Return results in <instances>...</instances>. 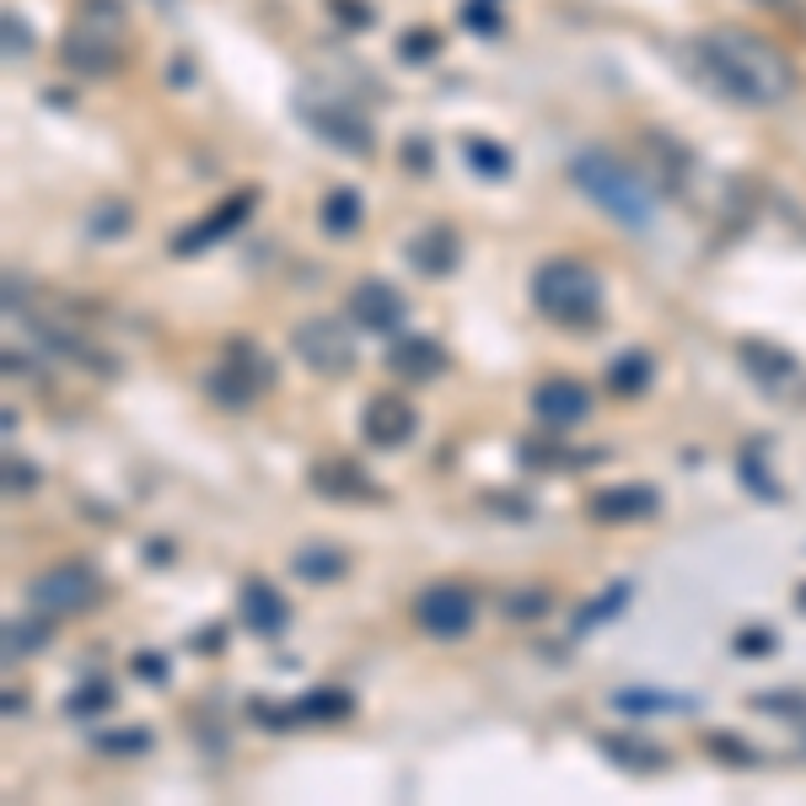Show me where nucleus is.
Wrapping results in <instances>:
<instances>
[{"label":"nucleus","instance_id":"f257e3e1","mask_svg":"<svg viewBox=\"0 0 806 806\" xmlns=\"http://www.w3.org/2000/svg\"><path fill=\"white\" fill-rule=\"evenodd\" d=\"M683 54H688L694 71H700L715 92H726L732 103L769 108V103H785L790 86H796L790 60L774 49L769 38L742 33V28H710V33H700Z\"/></svg>","mask_w":806,"mask_h":806},{"label":"nucleus","instance_id":"f03ea898","mask_svg":"<svg viewBox=\"0 0 806 806\" xmlns=\"http://www.w3.org/2000/svg\"><path fill=\"white\" fill-rule=\"evenodd\" d=\"M570 177L581 183L586 200H596V211H608L619 226L645 232L656 221V194H651V183L634 173L624 156H613V151H575L570 156Z\"/></svg>","mask_w":806,"mask_h":806},{"label":"nucleus","instance_id":"7ed1b4c3","mask_svg":"<svg viewBox=\"0 0 806 806\" xmlns=\"http://www.w3.org/2000/svg\"><path fill=\"white\" fill-rule=\"evenodd\" d=\"M532 307L549 323L570 328V334H596V323H602V285H596V275L586 264L549 258L532 275Z\"/></svg>","mask_w":806,"mask_h":806},{"label":"nucleus","instance_id":"20e7f679","mask_svg":"<svg viewBox=\"0 0 806 806\" xmlns=\"http://www.w3.org/2000/svg\"><path fill=\"white\" fill-rule=\"evenodd\" d=\"M275 387V360L258 350V345H226V360H215L211 371H205V392H211L215 404H226V409H247V404H258L264 392Z\"/></svg>","mask_w":806,"mask_h":806},{"label":"nucleus","instance_id":"39448f33","mask_svg":"<svg viewBox=\"0 0 806 806\" xmlns=\"http://www.w3.org/2000/svg\"><path fill=\"white\" fill-rule=\"evenodd\" d=\"M296 113H302V124L313 130L323 145H334V151H345V156H371L377 151V130L366 124V113H355L345 103H328V98H296Z\"/></svg>","mask_w":806,"mask_h":806},{"label":"nucleus","instance_id":"423d86ee","mask_svg":"<svg viewBox=\"0 0 806 806\" xmlns=\"http://www.w3.org/2000/svg\"><path fill=\"white\" fill-rule=\"evenodd\" d=\"M290 350L302 355V366L317 377H345L355 371V334L334 317H307L290 328Z\"/></svg>","mask_w":806,"mask_h":806},{"label":"nucleus","instance_id":"0eeeda50","mask_svg":"<svg viewBox=\"0 0 806 806\" xmlns=\"http://www.w3.org/2000/svg\"><path fill=\"white\" fill-rule=\"evenodd\" d=\"M479 619V596L468 592L462 581H430L420 596H415V624H420L430 640H462Z\"/></svg>","mask_w":806,"mask_h":806},{"label":"nucleus","instance_id":"6e6552de","mask_svg":"<svg viewBox=\"0 0 806 806\" xmlns=\"http://www.w3.org/2000/svg\"><path fill=\"white\" fill-rule=\"evenodd\" d=\"M28 596H33V608L43 619H75V613H86L103 596V581L86 564H54V570L38 575Z\"/></svg>","mask_w":806,"mask_h":806},{"label":"nucleus","instance_id":"1a4fd4ad","mask_svg":"<svg viewBox=\"0 0 806 806\" xmlns=\"http://www.w3.org/2000/svg\"><path fill=\"white\" fill-rule=\"evenodd\" d=\"M253 205H258V188H237V194H226L221 205H215L205 221H194V226H183L173 237V258H188V253H205V247L226 243L237 226H243L247 215H253Z\"/></svg>","mask_w":806,"mask_h":806},{"label":"nucleus","instance_id":"9d476101","mask_svg":"<svg viewBox=\"0 0 806 806\" xmlns=\"http://www.w3.org/2000/svg\"><path fill=\"white\" fill-rule=\"evenodd\" d=\"M350 323L355 328H366V334H398L404 323H409V302H404V290L387 280H360L350 290Z\"/></svg>","mask_w":806,"mask_h":806},{"label":"nucleus","instance_id":"9b49d317","mask_svg":"<svg viewBox=\"0 0 806 806\" xmlns=\"http://www.w3.org/2000/svg\"><path fill=\"white\" fill-rule=\"evenodd\" d=\"M415 409H409V398H398V392H377V398H366V409H360V436H366V447H404V441H415Z\"/></svg>","mask_w":806,"mask_h":806},{"label":"nucleus","instance_id":"f8f14e48","mask_svg":"<svg viewBox=\"0 0 806 806\" xmlns=\"http://www.w3.org/2000/svg\"><path fill=\"white\" fill-rule=\"evenodd\" d=\"M60 60H65V71L98 81V75H119V65H124V43H113V38L71 22L65 38H60Z\"/></svg>","mask_w":806,"mask_h":806},{"label":"nucleus","instance_id":"ddd939ff","mask_svg":"<svg viewBox=\"0 0 806 806\" xmlns=\"http://www.w3.org/2000/svg\"><path fill=\"white\" fill-rule=\"evenodd\" d=\"M742 366H747V377L764 387V392H779V398H790L796 387H802V360L790 350H779L769 339H742Z\"/></svg>","mask_w":806,"mask_h":806},{"label":"nucleus","instance_id":"4468645a","mask_svg":"<svg viewBox=\"0 0 806 806\" xmlns=\"http://www.w3.org/2000/svg\"><path fill=\"white\" fill-rule=\"evenodd\" d=\"M532 415L549 425V430H570L592 415V392L570 377H549V382L532 387Z\"/></svg>","mask_w":806,"mask_h":806},{"label":"nucleus","instance_id":"2eb2a0df","mask_svg":"<svg viewBox=\"0 0 806 806\" xmlns=\"http://www.w3.org/2000/svg\"><path fill=\"white\" fill-rule=\"evenodd\" d=\"M313 490H323V500H339V506L382 500V490L366 479V468H355L350 457H323V462H313Z\"/></svg>","mask_w":806,"mask_h":806},{"label":"nucleus","instance_id":"dca6fc26","mask_svg":"<svg viewBox=\"0 0 806 806\" xmlns=\"http://www.w3.org/2000/svg\"><path fill=\"white\" fill-rule=\"evenodd\" d=\"M237 613H243V624L258 640H275V634L290 624V608H285V596L269 586V581H243V592H237Z\"/></svg>","mask_w":806,"mask_h":806},{"label":"nucleus","instance_id":"f3484780","mask_svg":"<svg viewBox=\"0 0 806 806\" xmlns=\"http://www.w3.org/2000/svg\"><path fill=\"white\" fill-rule=\"evenodd\" d=\"M656 506H662V494L651 484H619V490H596L586 500L592 522H645V517H656Z\"/></svg>","mask_w":806,"mask_h":806},{"label":"nucleus","instance_id":"a211bd4d","mask_svg":"<svg viewBox=\"0 0 806 806\" xmlns=\"http://www.w3.org/2000/svg\"><path fill=\"white\" fill-rule=\"evenodd\" d=\"M387 371L404 377V382H436V377L447 371V350H441L436 339H420V334L392 339V350H387Z\"/></svg>","mask_w":806,"mask_h":806},{"label":"nucleus","instance_id":"6ab92c4d","mask_svg":"<svg viewBox=\"0 0 806 806\" xmlns=\"http://www.w3.org/2000/svg\"><path fill=\"white\" fill-rule=\"evenodd\" d=\"M290 570H296L307 586H334V581H345V575H350V554H345L339 543H328V538H313V543H302V549H296Z\"/></svg>","mask_w":806,"mask_h":806},{"label":"nucleus","instance_id":"aec40b11","mask_svg":"<svg viewBox=\"0 0 806 806\" xmlns=\"http://www.w3.org/2000/svg\"><path fill=\"white\" fill-rule=\"evenodd\" d=\"M404 258H409L420 275H452L457 258H462V247H457L452 226H430V232H420V237H409Z\"/></svg>","mask_w":806,"mask_h":806},{"label":"nucleus","instance_id":"412c9836","mask_svg":"<svg viewBox=\"0 0 806 806\" xmlns=\"http://www.w3.org/2000/svg\"><path fill=\"white\" fill-rule=\"evenodd\" d=\"M596 747H602L619 769H634V774H656L666 764V747H656V742H640V736L602 732V736H596Z\"/></svg>","mask_w":806,"mask_h":806},{"label":"nucleus","instance_id":"4be33fe9","mask_svg":"<svg viewBox=\"0 0 806 806\" xmlns=\"http://www.w3.org/2000/svg\"><path fill=\"white\" fill-rule=\"evenodd\" d=\"M360 215H366V200H360L355 188H328L323 205H317V226H323L328 237H350L355 226H360Z\"/></svg>","mask_w":806,"mask_h":806},{"label":"nucleus","instance_id":"5701e85b","mask_svg":"<svg viewBox=\"0 0 806 806\" xmlns=\"http://www.w3.org/2000/svg\"><path fill=\"white\" fill-rule=\"evenodd\" d=\"M651 382H656V360H651L645 350L613 355V366H608V387H613L619 398H640Z\"/></svg>","mask_w":806,"mask_h":806},{"label":"nucleus","instance_id":"b1692460","mask_svg":"<svg viewBox=\"0 0 806 806\" xmlns=\"http://www.w3.org/2000/svg\"><path fill=\"white\" fill-rule=\"evenodd\" d=\"M613 710H624V715H688V710H700V700H688V694H656V688H619L613 694Z\"/></svg>","mask_w":806,"mask_h":806},{"label":"nucleus","instance_id":"393cba45","mask_svg":"<svg viewBox=\"0 0 806 806\" xmlns=\"http://www.w3.org/2000/svg\"><path fill=\"white\" fill-rule=\"evenodd\" d=\"M130 226H135V211H130V200H119V194H113V200H98L92 215H86V237H92V243H119Z\"/></svg>","mask_w":806,"mask_h":806},{"label":"nucleus","instance_id":"a878e982","mask_svg":"<svg viewBox=\"0 0 806 806\" xmlns=\"http://www.w3.org/2000/svg\"><path fill=\"white\" fill-rule=\"evenodd\" d=\"M75 22L92 28V33L113 38V43H130V17H124L119 0H81V6H75Z\"/></svg>","mask_w":806,"mask_h":806},{"label":"nucleus","instance_id":"bb28decb","mask_svg":"<svg viewBox=\"0 0 806 806\" xmlns=\"http://www.w3.org/2000/svg\"><path fill=\"white\" fill-rule=\"evenodd\" d=\"M113 704H119L113 683H103V677H86L81 688H71V694H65V715H75V721H92V715H108Z\"/></svg>","mask_w":806,"mask_h":806},{"label":"nucleus","instance_id":"cd10ccee","mask_svg":"<svg viewBox=\"0 0 806 806\" xmlns=\"http://www.w3.org/2000/svg\"><path fill=\"white\" fill-rule=\"evenodd\" d=\"M350 710H355V700L345 688H313V694L296 700V715H302V721H345Z\"/></svg>","mask_w":806,"mask_h":806},{"label":"nucleus","instance_id":"c85d7f7f","mask_svg":"<svg viewBox=\"0 0 806 806\" xmlns=\"http://www.w3.org/2000/svg\"><path fill=\"white\" fill-rule=\"evenodd\" d=\"M500 608H506V619H522V624H538L549 608H554V596L543 592V586H517V592L500 596Z\"/></svg>","mask_w":806,"mask_h":806},{"label":"nucleus","instance_id":"c756f323","mask_svg":"<svg viewBox=\"0 0 806 806\" xmlns=\"http://www.w3.org/2000/svg\"><path fill=\"white\" fill-rule=\"evenodd\" d=\"M462 151H468V167H473L479 177H506V173H511V156H506V145L468 135V141H462Z\"/></svg>","mask_w":806,"mask_h":806},{"label":"nucleus","instance_id":"7c9ffc66","mask_svg":"<svg viewBox=\"0 0 806 806\" xmlns=\"http://www.w3.org/2000/svg\"><path fill=\"white\" fill-rule=\"evenodd\" d=\"M92 747L108 753V758H141V753H151V732L145 726H119V732H103Z\"/></svg>","mask_w":806,"mask_h":806},{"label":"nucleus","instance_id":"2f4dec72","mask_svg":"<svg viewBox=\"0 0 806 806\" xmlns=\"http://www.w3.org/2000/svg\"><path fill=\"white\" fill-rule=\"evenodd\" d=\"M624 602H630V586H624V581H613V586H608V592L596 596V602H586V608L575 613V634H586L592 624H602V619H613V613H619Z\"/></svg>","mask_w":806,"mask_h":806},{"label":"nucleus","instance_id":"473e14b6","mask_svg":"<svg viewBox=\"0 0 806 806\" xmlns=\"http://www.w3.org/2000/svg\"><path fill=\"white\" fill-rule=\"evenodd\" d=\"M38 645H49V630H43V619H11L6 624V656L17 662V656H28Z\"/></svg>","mask_w":806,"mask_h":806},{"label":"nucleus","instance_id":"72a5a7b5","mask_svg":"<svg viewBox=\"0 0 806 806\" xmlns=\"http://www.w3.org/2000/svg\"><path fill=\"white\" fill-rule=\"evenodd\" d=\"M704 747H710V753H721L726 764H758V747H753V742H742V736H732V732H710V736H704Z\"/></svg>","mask_w":806,"mask_h":806},{"label":"nucleus","instance_id":"f704fd0d","mask_svg":"<svg viewBox=\"0 0 806 806\" xmlns=\"http://www.w3.org/2000/svg\"><path fill=\"white\" fill-rule=\"evenodd\" d=\"M753 710H769L779 721H806V694H753Z\"/></svg>","mask_w":806,"mask_h":806},{"label":"nucleus","instance_id":"c9c22d12","mask_svg":"<svg viewBox=\"0 0 806 806\" xmlns=\"http://www.w3.org/2000/svg\"><path fill=\"white\" fill-rule=\"evenodd\" d=\"M441 49V38H436V28H415V33L398 38V60H409V65H420V60H430Z\"/></svg>","mask_w":806,"mask_h":806},{"label":"nucleus","instance_id":"e433bc0d","mask_svg":"<svg viewBox=\"0 0 806 806\" xmlns=\"http://www.w3.org/2000/svg\"><path fill=\"white\" fill-rule=\"evenodd\" d=\"M33 49V33H28V22L17 17V11H6V60H22Z\"/></svg>","mask_w":806,"mask_h":806},{"label":"nucleus","instance_id":"4c0bfd02","mask_svg":"<svg viewBox=\"0 0 806 806\" xmlns=\"http://www.w3.org/2000/svg\"><path fill=\"white\" fill-rule=\"evenodd\" d=\"M328 11H334L345 28H371V17H377L366 0H328Z\"/></svg>","mask_w":806,"mask_h":806},{"label":"nucleus","instance_id":"58836bf2","mask_svg":"<svg viewBox=\"0 0 806 806\" xmlns=\"http://www.w3.org/2000/svg\"><path fill=\"white\" fill-rule=\"evenodd\" d=\"M462 17H468L473 33H500V11H490V0H468Z\"/></svg>","mask_w":806,"mask_h":806},{"label":"nucleus","instance_id":"ea45409f","mask_svg":"<svg viewBox=\"0 0 806 806\" xmlns=\"http://www.w3.org/2000/svg\"><path fill=\"white\" fill-rule=\"evenodd\" d=\"M736 651H742V656H769V651H774V634L764 630V624H753V630L736 634Z\"/></svg>","mask_w":806,"mask_h":806},{"label":"nucleus","instance_id":"a19ab883","mask_svg":"<svg viewBox=\"0 0 806 806\" xmlns=\"http://www.w3.org/2000/svg\"><path fill=\"white\" fill-rule=\"evenodd\" d=\"M742 479H747V484H758V494H769V500H779V484H774L769 473H764V462H758L753 452H742Z\"/></svg>","mask_w":806,"mask_h":806},{"label":"nucleus","instance_id":"79ce46f5","mask_svg":"<svg viewBox=\"0 0 806 806\" xmlns=\"http://www.w3.org/2000/svg\"><path fill=\"white\" fill-rule=\"evenodd\" d=\"M135 677H141V683H167V656L141 651V656H135Z\"/></svg>","mask_w":806,"mask_h":806},{"label":"nucleus","instance_id":"37998d69","mask_svg":"<svg viewBox=\"0 0 806 806\" xmlns=\"http://www.w3.org/2000/svg\"><path fill=\"white\" fill-rule=\"evenodd\" d=\"M38 484V473L28 468V462H17V457H6V490L17 494V490H33Z\"/></svg>","mask_w":806,"mask_h":806},{"label":"nucleus","instance_id":"c03bdc74","mask_svg":"<svg viewBox=\"0 0 806 806\" xmlns=\"http://www.w3.org/2000/svg\"><path fill=\"white\" fill-rule=\"evenodd\" d=\"M404 167L409 173H430V141H404Z\"/></svg>","mask_w":806,"mask_h":806},{"label":"nucleus","instance_id":"a18cd8bd","mask_svg":"<svg viewBox=\"0 0 806 806\" xmlns=\"http://www.w3.org/2000/svg\"><path fill=\"white\" fill-rule=\"evenodd\" d=\"M758 6H769V11H802V0H758Z\"/></svg>","mask_w":806,"mask_h":806},{"label":"nucleus","instance_id":"49530a36","mask_svg":"<svg viewBox=\"0 0 806 806\" xmlns=\"http://www.w3.org/2000/svg\"><path fill=\"white\" fill-rule=\"evenodd\" d=\"M796 602H802V608H806V586H802V592H796Z\"/></svg>","mask_w":806,"mask_h":806}]
</instances>
